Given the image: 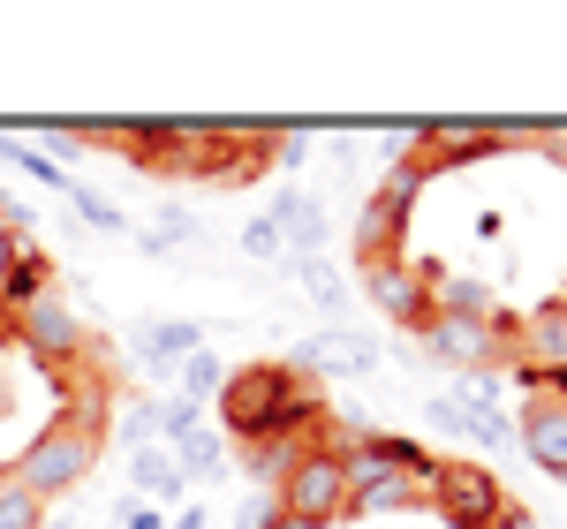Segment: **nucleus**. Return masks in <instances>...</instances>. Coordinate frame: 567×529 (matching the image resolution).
Masks as SVG:
<instances>
[{
  "label": "nucleus",
  "instance_id": "4468645a",
  "mask_svg": "<svg viewBox=\"0 0 567 529\" xmlns=\"http://www.w3.org/2000/svg\"><path fill=\"white\" fill-rule=\"evenodd\" d=\"M326 439H310V432H272V439H258V446H243V461H250V477H272V491L296 477V461L303 454H318Z\"/></svg>",
  "mask_w": 567,
  "mask_h": 529
},
{
  "label": "nucleus",
  "instance_id": "f257e3e1",
  "mask_svg": "<svg viewBox=\"0 0 567 529\" xmlns=\"http://www.w3.org/2000/svg\"><path fill=\"white\" fill-rule=\"evenodd\" d=\"M296 386V363H250V371H227V386H219V439L235 446H258L280 432V401Z\"/></svg>",
  "mask_w": 567,
  "mask_h": 529
},
{
  "label": "nucleus",
  "instance_id": "f03ea898",
  "mask_svg": "<svg viewBox=\"0 0 567 529\" xmlns=\"http://www.w3.org/2000/svg\"><path fill=\"white\" fill-rule=\"evenodd\" d=\"M91 461H99V439H91V432H76L69 416H53L39 439H31L23 454H16V461H8V477H16V485H23V491H31V499L45 507V499H61V491L84 485Z\"/></svg>",
  "mask_w": 567,
  "mask_h": 529
},
{
  "label": "nucleus",
  "instance_id": "a878e982",
  "mask_svg": "<svg viewBox=\"0 0 567 529\" xmlns=\"http://www.w3.org/2000/svg\"><path fill=\"white\" fill-rule=\"evenodd\" d=\"M243 250H250V258H280V227L250 220V227H243Z\"/></svg>",
  "mask_w": 567,
  "mask_h": 529
},
{
  "label": "nucleus",
  "instance_id": "a211bd4d",
  "mask_svg": "<svg viewBox=\"0 0 567 529\" xmlns=\"http://www.w3.org/2000/svg\"><path fill=\"white\" fill-rule=\"evenodd\" d=\"M424 175H432V167H424V152L409 144V152L386 167V181H379L371 197H386V205H401V212H409V205H416V189H424Z\"/></svg>",
  "mask_w": 567,
  "mask_h": 529
},
{
  "label": "nucleus",
  "instance_id": "473e14b6",
  "mask_svg": "<svg viewBox=\"0 0 567 529\" xmlns=\"http://www.w3.org/2000/svg\"><path fill=\"white\" fill-rule=\"evenodd\" d=\"M175 529H205V507H189V515H175Z\"/></svg>",
  "mask_w": 567,
  "mask_h": 529
},
{
  "label": "nucleus",
  "instance_id": "9d476101",
  "mask_svg": "<svg viewBox=\"0 0 567 529\" xmlns=\"http://www.w3.org/2000/svg\"><path fill=\"white\" fill-rule=\"evenodd\" d=\"M371 363H379V349L363 333H349V325H326V333H310L303 349H296V371L303 378H363Z\"/></svg>",
  "mask_w": 567,
  "mask_h": 529
},
{
  "label": "nucleus",
  "instance_id": "9b49d317",
  "mask_svg": "<svg viewBox=\"0 0 567 529\" xmlns=\"http://www.w3.org/2000/svg\"><path fill=\"white\" fill-rule=\"evenodd\" d=\"M515 439H523V454L537 461V469L567 477V401H553V394H529L523 424H515Z\"/></svg>",
  "mask_w": 567,
  "mask_h": 529
},
{
  "label": "nucleus",
  "instance_id": "4be33fe9",
  "mask_svg": "<svg viewBox=\"0 0 567 529\" xmlns=\"http://www.w3.org/2000/svg\"><path fill=\"white\" fill-rule=\"evenodd\" d=\"M0 152H8V159H16V167H23V175H39L45 189H69V181H76V175H61V167H53V159H45L39 144H23V136H0Z\"/></svg>",
  "mask_w": 567,
  "mask_h": 529
},
{
  "label": "nucleus",
  "instance_id": "bb28decb",
  "mask_svg": "<svg viewBox=\"0 0 567 529\" xmlns=\"http://www.w3.org/2000/svg\"><path fill=\"white\" fill-rule=\"evenodd\" d=\"M280 522V499H250L243 515H235V529H272Z\"/></svg>",
  "mask_w": 567,
  "mask_h": 529
},
{
  "label": "nucleus",
  "instance_id": "f704fd0d",
  "mask_svg": "<svg viewBox=\"0 0 567 529\" xmlns=\"http://www.w3.org/2000/svg\"><path fill=\"white\" fill-rule=\"evenodd\" d=\"M61 529H69V522H61Z\"/></svg>",
  "mask_w": 567,
  "mask_h": 529
},
{
  "label": "nucleus",
  "instance_id": "5701e85b",
  "mask_svg": "<svg viewBox=\"0 0 567 529\" xmlns=\"http://www.w3.org/2000/svg\"><path fill=\"white\" fill-rule=\"evenodd\" d=\"M227 386V371H219L213 355L197 349V355H182V401H197V394H219Z\"/></svg>",
  "mask_w": 567,
  "mask_h": 529
},
{
  "label": "nucleus",
  "instance_id": "2f4dec72",
  "mask_svg": "<svg viewBox=\"0 0 567 529\" xmlns=\"http://www.w3.org/2000/svg\"><path fill=\"white\" fill-rule=\"evenodd\" d=\"M529 144H545V152H560V159H567V136H553V129H537Z\"/></svg>",
  "mask_w": 567,
  "mask_h": 529
},
{
  "label": "nucleus",
  "instance_id": "39448f33",
  "mask_svg": "<svg viewBox=\"0 0 567 529\" xmlns=\"http://www.w3.org/2000/svg\"><path fill=\"white\" fill-rule=\"evenodd\" d=\"M8 333H16L23 349L39 355L45 371H76V363L91 355V333H84V318H76V310L61 303V295H39L31 310H16V318H8Z\"/></svg>",
  "mask_w": 567,
  "mask_h": 529
},
{
  "label": "nucleus",
  "instance_id": "f8f14e48",
  "mask_svg": "<svg viewBox=\"0 0 567 529\" xmlns=\"http://www.w3.org/2000/svg\"><path fill=\"white\" fill-rule=\"evenodd\" d=\"M265 220L280 227V250H288L296 264L318 258V242H326V205H318V197H303V189H280Z\"/></svg>",
  "mask_w": 567,
  "mask_h": 529
},
{
  "label": "nucleus",
  "instance_id": "c756f323",
  "mask_svg": "<svg viewBox=\"0 0 567 529\" xmlns=\"http://www.w3.org/2000/svg\"><path fill=\"white\" fill-rule=\"evenodd\" d=\"M23 250H31V235H8V227H0V288H8V264L23 258Z\"/></svg>",
  "mask_w": 567,
  "mask_h": 529
},
{
  "label": "nucleus",
  "instance_id": "dca6fc26",
  "mask_svg": "<svg viewBox=\"0 0 567 529\" xmlns=\"http://www.w3.org/2000/svg\"><path fill=\"white\" fill-rule=\"evenodd\" d=\"M130 477H136V491H144V507L175 499V491H182V461H175V446H136V454H130Z\"/></svg>",
  "mask_w": 567,
  "mask_h": 529
},
{
  "label": "nucleus",
  "instance_id": "cd10ccee",
  "mask_svg": "<svg viewBox=\"0 0 567 529\" xmlns=\"http://www.w3.org/2000/svg\"><path fill=\"white\" fill-rule=\"evenodd\" d=\"M122 529H167V515L144 507V499H122Z\"/></svg>",
  "mask_w": 567,
  "mask_h": 529
},
{
  "label": "nucleus",
  "instance_id": "423d86ee",
  "mask_svg": "<svg viewBox=\"0 0 567 529\" xmlns=\"http://www.w3.org/2000/svg\"><path fill=\"white\" fill-rule=\"evenodd\" d=\"M432 507L446 515L454 529H492L507 515V491L484 461H439L432 469Z\"/></svg>",
  "mask_w": 567,
  "mask_h": 529
},
{
  "label": "nucleus",
  "instance_id": "ddd939ff",
  "mask_svg": "<svg viewBox=\"0 0 567 529\" xmlns=\"http://www.w3.org/2000/svg\"><path fill=\"white\" fill-rule=\"evenodd\" d=\"M401 227H409V212L386 205V197H371V205L355 212V272H363V264L401 258Z\"/></svg>",
  "mask_w": 567,
  "mask_h": 529
},
{
  "label": "nucleus",
  "instance_id": "6e6552de",
  "mask_svg": "<svg viewBox=\"0 0 567 529\" xmlns=\"http://www.w3.org/2000/svg\"><path fill=\"white\" fill-rule=\"evenodd\" d=\"M272 159H280V136L205 129V167H197V181H219V189H235V181H258Z\"/></svg>",
  "mask_w": 567,
  "mask_h": 529
},
{
  "label": "nucleus",
  "instance_id": "393cba45",
  "mask_svg": "<svg viewBox=\"0 0 567 529\" xmlns=\"http://www.w3.org/2000/svg\"><path fill=\"white\" fill-rule=\"evenodd\" d=\"M69 205H76V212H84L91 227H122V212H114V205H106V197H91L84 181H69Z\"/></svg>",
  "mask_w": 567,
  "mask_h": 529
},
{
  "label": "nucleus",
  "instance_id": "6ab92c4d",
  "mask_svg": "<svg viewBox=\"0 0 567 529\" xmlns=\"http://www.w3.org/2000/svg\"><path fill=\"white\" fill-rule=\"evenodd\" d=\"M432 310H454V318H499V303H492L484 280H439V303Z\"/></svg>",
  "mask_w": 567,
  "mask_h": 529
},
{
  "label": "nucleus",
  "instance_id": "72a5a7b5",
  "mask_svg": "<svg viewBox=\"0 0 567 529\" xmlns=\"http://www.w3.org/2000/svg\"><path fill=\"white\" fill-rule=\"evenodd\" d=\"M272 529H303V522H288V515H280V522H272Z\"/></svg>",
  "mask_w": 567,
  "mask_h": 529
},
{
  "label": "nucleus",
  "instance_id": "0eeeda50",
  "mask_svg": "<svg viewBox=\"0 0 567 529\" xmlns=\"http://www.w3.org/2000/svg\"><path fill=\"white\" fill-rule=\"evenodd\" d=\"M363 288H371V310H379V318L409 325V333H424V325H432L439 272H424V264H409V258H386V264H363Z\"/></svg>",
  "mask_w": 567,
  "mask_h": 529
},
{
  "label": "nucleus",
  "instance_id": "f3484780",
  "mask_svg": "<svg viewBox=\"0 0 567 529\" xmlns=\"http://www.w3.org/2000/svg\"><path fill=\"white\" fill-rule=\"evenodd\" d=\"M45 288H53V264H45L39 250H23V258L8 264V288H0V310L16 318V310H31V303H39Z\"/></svg>",
  "mask_w": 567,
  "mask_h": 529
},
{
  "label": "nucleus",
  "instance_id": "20e7f679",
  "mask_svg": "<svg viewBox=\"0 0 567 529\" xmlns=\"http://www.w3.org/2000/svg\"><path fill=\"white\" fill-rule=\"evenodd\" d=\"M272 499H280V515H288V522H303V529L341 522V515H349V469H341V454H333V446L303 454V461H296V477L272 491Z\"/></svg>",
  "mask_w": 567,
  "mask_h": 529
},
{
  "label": "nucleus",
  "instance_id": "2eb2a0df",
  "mask_svg": "<svg viewBox=\"0 0 567 529\" xmlns=\"http://www.w3.org/2000/svg\"><path fill=\"white\" fill-rule=\"evenodd\" d=\"M515 355H537V371H567V310H537L529 325H515Z\"/></svg>",
  "mask_w": 567,
  "mask_h": 529
},
{
  "label": "nucleus",
  "instance_id": "c85d7f7f",
  "mask_svg": "<svg viewBox=\"0 0 567 529\" xmlns=\"http://www.w3.org/2000/svg\"><path fill=\"white\" fill-rule=\"evenodd\" d=\"M432 424H439V432H462V439H470V416H462V401H432Z\"/></svg>",
  "mask_w": 567,
  "mask_h": 529
},
{
  "label": "nucleus",
  "instance_id": "aec40b11",
  "mask_svg": "<svg viewBox=\"0 0 567 529\" xmlns=\"http://www.w3.org/2000/svg\"><path fill=\"white\" fill-rule=\"evenodd\" d=\"M0 529H45V507L16 485L8 469H0Z\"/></svg>",
  "mask_w": 567,
  "mask_h": 529
},
{
  "label": "nucleus",
  "instance_id": "7c9ffc66",
  "mask_svg": "<svg viewBox=\"0 0 567 529\" xmlns=\"http://www.w3.org/2000/svg\"><path fill=\"white\" fill-rule=\"evenodd\" d=\"M492 529H537V515H523V507L507 499V515H499V522H492Z\"/></svg>",
  "mask_w": 567,
  "mask_h": 529
},
{
  "label": "nucleus",
  "instance_id": "1a4fd4ad",
  "mask_svg": "<svg viewBox=\"0 0 567 529\" xmlns=\"http://www.w3.org/2000/svg\"><path fill=\"white\" fill-rule=\"evenodd\" d=\"M537 129H454V122H439V129H416V152H424V167L446 175V167H470V159H492L499 144H529Z\"/></svg>",
  "mask_w": 567,
  "mask_h": 529
},
{
  "label": "nucleus",
  "instance_id": "b1692460",
  "mask_svg": "<svg viewBox=\"0 0 567 529\" xmlns=\"http://www.w3.org/2000/svg\"><path fill=\"white\" fill-rule=\"evenodd\" d=\"M122 432H130L136 446H159V401H130V408H122Z\"/></svg>",
  "mask_w": 567,
  "mask_h": 529
},
{
  "label": "nucleus",
  "instance_id": "7ed1b4c3",
  "mask_svg": "<svg viewBox=\"0 0 567 529\" xmlns=\"http://www.w3.org/2000/svg\"><path fill=\"white\" fill-rule=\"evenodd\" d=\"M416 341L446 371H492L499 355H515V318H454V310H432V325Z\"/></svg>",
  "mask_w": 567,
  "mask_h": 529
},
{
  "label": "nucleus",
  "instance_id": "412c9836",
  "mask_svg": "<svg viewBox=\"0 0 567 529\" xmlns=\"http://www.w3.org/2000/svg\"><path fill=\"white\" fill-rule=\"evenodd\" d=\"M219 454H227V439H219V432H205V424H197V432H189V439L175 446L182 477H189V469H197V477H213V469H219Z\"/></svg>",
  "mask_w": 567,
  "mask_h": 529
}]
</instances>
